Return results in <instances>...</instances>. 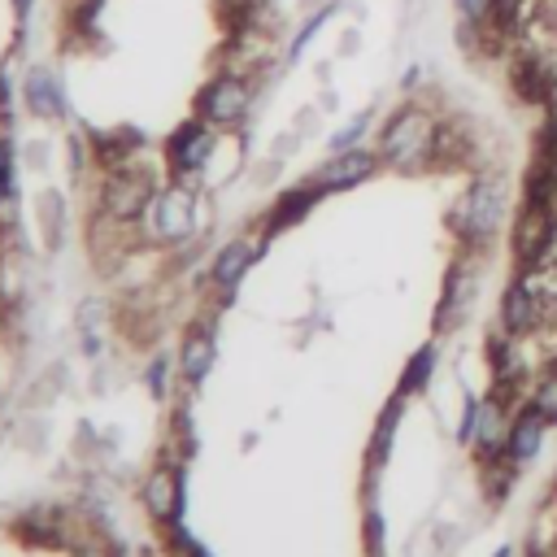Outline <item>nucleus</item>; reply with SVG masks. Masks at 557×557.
Listing matches in <instances>:
<instances>
[{
    "instance_id": "nucleus-22",
    "label": "nucleus",
    "mask_w": 557,
    "mask_h": 557,
    "mask_svg": "<svg viewBox=\"0 0 557 557\" xmlns=\"http://www.w3.org/2000/svg\"><path fill=\"white\" fill-rule=\"evenodd\" d=\"M366 126H370V113H357L348 126H339V131L331 135V148H335V152H344V148H357V139L366 135Z\"/></svg>"
},
{
    "instance_id": "nucleus-10",
    "label": "nucleus",
    "mask_w": 557,
    "mask_h": 557,
    "mask_svg": "<svg viewBox=\"0 0 557 557\" xmlns=\"http://www.w3.org/2000/svg\"><path fill=\"white\" fill-rule=\"evenodd\" d=\"M522 287L540 300V309L544 313H553L557 309V252H548V257H540V261H531V265H522Z\"/></svg>"
},
{
    "instance_id": "nucleus-1",
    "label": "nucleus",
    "mask_w": 557,
    "mask_h": 557,
    "mask_svg": "<svg viewBox=\"0 0 557 557\" xmlns=\"http://www.w3.org/2000/svg\"><path fill=\"white\" fill-rule=\"evenodd\" d=\"M505 218H509V174L505 170H479L470 178V187L461 191V200L453 205L448 226L466 248H487L500 235Z\"/></svg>"
},
{
    "instance_id": "nucleus-18",
    "label": "nucleus",
    "mask_w": 557,
    "mask_h": 557,
    "mask_svg": "<svg viewBox=\"0 0 557 557\" xmlns=\"http://www.w3.org/2000/svg\"><path fill=\"white\" fill-rule=\"evenodd\" d=\"M474 435H479V444H483L487 453H496V448L509 440V431H505V409H500L496 400L479 405V426H474Z\"/></svg>"
},
{
    "instance_id": "nucleus-9",
    "label": "nucleus",
    "mask_w": 557,
    "mask_h": 557,
    "mask_svg": "<svg viewBox=\"0 0 557 557\" xmlns=\"http://www.w3.org/2000/svg\"><path fill=\"white\" fill-rule=\"evenodd\" d=\"M209 152H213V139H209V131H205L200 122H183V126L170 135V165H174L178 174L196 170Z\"/></svg>"
},
{
    "instance_id": "nucleus-3",
    "label": "nucleus",
    "mask_w": 557,
    "mask_h": 557,
    "mask_svg": "<svg viewBox=\"0 0 557 557\" xmlns=\"http://www.w3.org/2000/svg\"><path fill=\"white\" fill-rule=\"evenodd\" d=\"M509 244H513L518 265H531V261L548 257L553 244H557V205L553 200H522V209L513 213Z\"/></svg>"
},
{
    "instance_id": "nucleus-8",
    "label": "nucleus",
    "mask_w": 557,
    "mask_h": 557,
    "mask_svg": "<svg viewBox=\"0 0 557 557\" xmlns=\"http://www.w3.org/2000/svg\"><path fill=\"white\" fill-rule=\"evenodd\" d=\"M148 196H152L148 174H117V178H109V187H104V209H109L113 218H135V213L148 205Z\"/></svg>"
},
{
    "instance_id": "nucleus-4",
    "label": "nucleus",
    "mask_w": 557,
    "mask_h": 557,
    "mask_svg": "<svg viewBox=\"0 0 557 557\" xmlns=\"http://www.w3.org/2000/svg\"><path fill=\"white\" fill-rule=\"evenodd\" d=\"M244 113H248V87H244V78L222 74V78H213V83L200 91V117H205V122H213V126H235Z\"/></svg>"
},
{
    "instance_id": "nucleus-15",
    "label": "nucleus",
    "mask_w": 557,
    "mask_h": 557,
    "mask_svg": "<svg viewBox=\"0 0 557 557\" xmlns=\"http://www.w3.org/2000/svg\"><path fill=\"white\" fill-rule=\"evenodd\" d=\"M26 104L39 117H57L61 113V91H57V78L48 70H30V78H26Z\"/></svg>"
},
{
    "instance_id": "nucleus-20",
    "label": "nucleus",
    "mask_w": 557,
    "mask_h": 557,
    "mask_svg": "<svg viewBox=\"0 0 557 557\" xmlns=\"http://www.w3.org/2000/svg\"><path fill=\"white\" fill-rule=\"evenodd\" d=\"M431 366H435V348H422V352L409 361V370H405V379H400V392L422 387V383H426V374H431Z\"/></svg>"
},
{
    "instance_id": "nucleus-14",
    "label": "nucleus",
    "mask_w": 557,
    "mask_h": 557,
    "mask_svg": "<svg viewBox=\"0 0 557 557\" xmlns=\"http://www.w3.org/2000/svg\"><path fill=\"white\" fill-rule=\"evenodd\" d=\"M470 296H474V278L466 274V265H453L444 283V300H440V326H453L457 313L470 305Z\"/></svg>"
},
{
    "instance_id": "nucleus-17",
    "label": "nucleus",
    "mask_w": 557,
    "mask_h": 557,
    "mask_svg": "<svg viewBox=\"0 0 557 557\" xmlns=\"http://www.w3.org/2000/svg\"><path fill=\"white\" fill-rule=\"evenodd\" d=\"M209 361H213V339H209L205 331L187 335V344H183V374H187L191 383H200V379L209 374Z\"/></svg>"
},
{
    "instance_id": "nucleus-12",
    "label": "nucleus",
    "mask_w": 557,
    "mask_h": 557,
    "mask_svg": "<svg viewBox=\"0 0 557 557\" xmlns=\"http://www.w3.org/2000/svg\"><path fill=\"white\" fill-rule=\"evenodd\" d=\"M144 505H148V513L152 518H174L178 513V474L174 470H157L152 479H148V487H144Z\"/></svg>"
},
{
    "instance_id": "nucleus-23",
    "label": "nucleus",
    "mask_w": 557,
    "mask_h": 557,
    "mask_svg": "<svg viewBox=\"0 0 557 557\" xmlns=\"http://www.w3.org/2000/svg\"><path fill=\"white\" fill-rule=\"evenodd\" d=\"M331 13H335V4H326V9H318V13H313V17L305 22V26H300V35H296V44H292V57H300V52L309 48V39H313V35H318V30H322V26L331 22Z\"/></svg>"
},
{
    "instance_id": "nucleus-25",
    "label": "nucleus",
    "mask_w": 557,
    "mask_h": 557,
    "mask_svg": "<svg viewBox=\"0 0 557 557\" xmlns=\"http://www.w3.org/2000/svg\"><path fill=\"white\" fill-rule=\"evenodd\" d=\"M0 196H9V144H0Z\"/></svg>"
},
{
    "instance_id": "nucleus-24",
    "label": "nucleus",
    "mask_w": 557,
    "mask_h": 557,
    "mask_svg": "<svg viewBox=\"0 0 557 557\" xmlns=\"http://www.w3.org/2000/svg\"><path fill=\"white\" fill-rule=\"evenodd\" d=\"M553 126H557V78H553V87H548V96H544V109H540Z\"/></svg>"
},
{
    "instance_id": "nucleus-7",
    "label": "nucleus",
    "mask_w": 557,
    "mask_h": 557,
    "mask_svg": "<svg viewBox=\"0 0 557 557\" xmlns=\"http://www.w3.org/2000/svg\"><path fill=\"white\" fill-rule=\"evenodd\" d=\"M548 313L540 309V300L522 287V278H513L509 283V292H505V300H500V326L509 331V335H527L531 326H540Z\"/></svg>"
},
{
    "instance_id": "nucleus-13",
    "label": "nucleus",
    "mask_w": 557,
    "mask_h": 557,
    "mask_svg": "<svg viewBox=\"0 0 557 557\" xmlns=\"http://www.w3.org/2000/svg\"><path fill=\"white\" fill-rule=\"evenodd\" d=\"M252 257H257V244H252V239L226 244V248L218 252V261H213V278H218L222 287H235V283L244 278V270L252 265Z\"/></svg>"
},
{
    "instance_id": "nucleus-6",
    "label": "nucleus",
    "mask_w": 557,
    "mask_h": 557,
    "mask_svg": "<svg viewBox=\"0 0 557 557\" xmlns=\"http://www.w3.org/2000/svg\"><path fill=\"white\" fill-rule=\"evenodd\" d=\"M191 218H196V200L187 187H170L161 191L157 209H152V222H157V235L161 239H183L191 231Z\"/></svg>"
},
{
    "instance_id": "nucleus-2",
    "label": "nucleus",
    "mask_w": 557,
    "mask_h": 557,
    "mask_svg": "<svg viewBox=\"0 0 557 557\" xmlns=\"http://www.w3.org/2000/svg\"><path fill=\"white\" fill-rule=\"evenodd\" d=\"M440 117L426 104H400L379 131V161L392 170H422L435 165Z\"/></svg>"
},
{
    "instance_id": "nucleus-19",
    "label": "nucleus",
    "mask_w": 557,
    "mask_h": 557,
    "mask_svg": "<svg viewBox=\"0 0 557 557\" xmlns=\"http://www.w3.org/2000/svg\"><path fill=\"white\" fill-rule=\"evenodd\" d=\"M535 409L544 413V422H557V366L540 379V387H535Z\"/></svg>"
},
{
    "instance_id": "nucleus-26",
    "label": "nucleus",
    "mask_w": 557,
    "mask_h": 557,
    "mask_svg": "<svg viewBox=\"0 0 557 557\" xmlns=\"http://www.w3.org/2000/svg\"><path fill=\"white\" fill-rule=\"evenodd\" d=\"M78 557H109V553H100V548H78Z\"/></svg>"
},
{
    "instance_id": "nucleus-11",
    "label": "nucleus",
    "mask_w": 557,
    "mask_h": 557,
    "mask_svg": "<svg viewBox=\"0 0 557 557\" xmlns=\"http://www.w3.org/2000/svg\"><path fill=\"white\" fill-rule=\"evenodd\" d=\"M540 435H544V413L531 405L513 426H509V440H505V448H509V457L513 461H527V457H535L540 453Z\"/></svg>"
},
{
    "instance_id": "nucleus-5",
    "label": "nucleus",
    "mask_w": 557,
    "mask_h": 557,
    "mask_svg": "<svg viewBox=\"0 0 557 557\" xmlns=\"http://www.w3.org/2000/svg\"><path fill=\"white\" fill-rule=\"evenodd\" d=\"M379 170V152H366V148H344V152H335L318 174H313V183L322 187V191H344V187H357V183H366L370 174Z\"/></svg>"
},
{
    "instance_id": "nucleus-21",
    "label": "nucleus",
    "mask_w": 557,
    "mask_h": 557,
    "mask_svg": "<svg viewBox=\"0 0 557 557\" xmlns=\"http://www.w3.org/2000/svg\"><path fill=\"white\" fill-rule=\"evenodd\" d=\"M453 9H457V17H461V22L487 26V22H492V13H496V0H453Z\"/></svg>"
},
{
    "instance_id": "nucleus-16",
    "label": "nucleus",
    "mask_w": 557,
    "mask_h": 557,
    "mask_svg": "<svg viewBox=\"0 0 557 557\" xmlns=\"http://www.w3.org/2000/svg\"><path fill=\"white\" fill-rule=\"evenodd\" d=\"M322 196V187L309 178V187H296V191H287L278 205H274V213H270V231H278V226H292V222H300L305 213H309V205Z\"/></svg>"
}]
</instances>
